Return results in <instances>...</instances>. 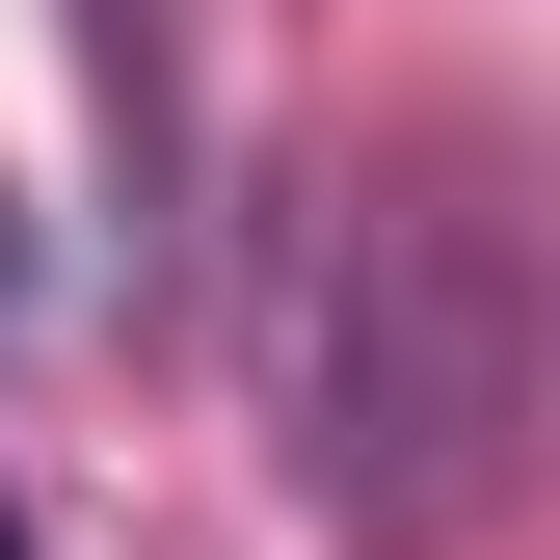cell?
Listing matches in <instances>:
<instances>
[{"label":"cell","instance_id":"2","mask_svg":"<svg viewBox=\"0 0 560 560\" xmlns=\"http://www.w3.org/2000/svg\"><path fill=\"white\" fill-rule=\"evenodd\" d=\"M0 560H27V508H0Z\"/></svg>","mask_w":560,"mask_h":560},{"label":"cell","instance_id":"1","mask_svg":"<svg viewBox=\"0 0 560 560\" xmlns=\"http://www.w3.org/2000/svg\"><path fill=\"white\" fill-rule=\"evenodd\" d=\"M534 428V294H508V161L480 133H400V161L320 187L294 241V454L347 534H454Z\"/></svg>","mask_w":560,"mask_h":560}]
</instances>
